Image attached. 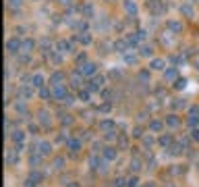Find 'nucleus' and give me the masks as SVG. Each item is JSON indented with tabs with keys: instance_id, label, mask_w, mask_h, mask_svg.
Listing matches in <instances>:
<instances>
[{
	"instance_id": "obj_1",
	"label": "nucleus",
	"mask_w": 199,
	"mask_h": 187,
	"mask_svg": "<svg viewBox=\"0 0 199 187\" xmlns=\"http://www.w3.org/2000/svg\"><path fill=\"white\" fill-rule=\"evenodd\" d=\"M50 92H52V96H50V98L62 100V98L67 96V85H64V83H56V85H50Z\"/></svg>"
},
{
	"instance_id": "obj_2",
	"label": "nucleus",
	"mask_w": 199,
	"mask_h": 187,
	"mask_svg": "<svg viewBox=\"0 0 199 187\" xmlns=\"http://www.w3.org/2000/svg\"><path fill=\"white\" fill-rule=\"evenodd\" d=\"M79 73L83 75V77H93V75L98 73V65H95V62H85V65L79 69Z\"/></svg>"
},
{
	"instance_id": "obj_3",
	"label": "nucleus",
	"mask_w": 199,
	"mask_h": 187,
	"mask_svg": "<svg viewBox=\"0 0 199 187\" xmlns=\"http://www.w3.org/2000/svg\"><path fill=\"white\" fill-rule=\"evenodd\" d=\"M10 140L15 141V148L17 150H21L23 148V141H25V133L19 131V129H15V131H10Z\"/></svg>"
},
{
	"instance_id": "obj_4",
	"label": "nucleus",
	"mask_w": 199,
	"mask_h": 187,
	"mask_svg": "<svg viewBox=\"0 0 199 187\" xmlns=\"http://www.w3.org/2000/svg\"><path fill=\"white\" fill-rule=\"evenodd\" d=\"M6 52H8V54H17V52H21V40L10 38V40L6 42Z\"/></svg>"
},
{
	"instance_id": "obj_5",
	"label": "nucleus",
	"mask_w": 199,
	"mask_h": 187,
	"mask_svg": "<svg viewBox=\"0 0 199 187\" xmlns=\"http://www.w3.org/2000/svg\"><path fill=\"white\" fill-rule=\"evenodd\" d=\"M106 83V77L104 75H93V81L89 85V92H100V88Z\"/></svg>"
},
{
	"instance_id": "obj_6",
	"label": "nucleus",
	"mask_w": 199,
	"mask_h": 187,
	"mask_svg": "<svg viewBox=\"0 0 199 187\" xmlns=\"http://www.w3.org/2000/svg\"><path fill=\"white\" fill-rule=\"evenodd\" d=\"M81 145H83V141H81V137H69L67 140V148L75 154V152H79L81 150Z\"/></svg>"
},
{
	"instance_id": "obj_7",
	"label": "nucleus",
	"mask_w": 199,
	"mask_h": 187,
	"mask_svg": "<svg viewBox=\"0 0 199 187\" xmlns=\"http://www.w3.org/2000/svg\"><path fill=\"white\" fill-rule=\"evenodd\" d=\"M102 154H104V160H108V162H112V160L118 158V150L116 148H104Z\"/></svg>"
},
{
	"instance_id": "obj_8",
	"label": "nucleus",
	"mask_w": 199,
	"mask_h": 187,
	"mask_svg": "<svg viewBox=\"0 0 199 187\" xmlns=\"http://www.w3.org/2000/svg\"><path fill=\"white\" fill-rule=\"evenodd\" d=\"M19 162V150L15 148V150H6V164L8 166H13V164H17Z\"/></svg>"
},
{
	"instance_id": "obj_9",
	"label": "nucleus",
	"mask_w": 199,
	"mask_h": 187,
	"mask_svg": "<svg viewBox=\"0 0 199 187\" xmlns=\"http://www.w3.org/2000/svg\"><path fill=\"white\" fill-rule=\"evenodd\" d=\"M56 50H58L60 54H69V52L73 50V42H64V40H60V42H56Z\"/></svg>"
},
{
	"instance_id": "obj_10",
	"label": "nucleus",
	"mask_w": 199,
	"mask_h": 187,
	"mask_svg": "<svg viewBox=\"0 0 199 187\" xmlns=\"http://www.w3.org/2000/svg\"><path fill=\"white\" fill-rule=\"evenodd\" d=\"M17 94L23 96V98H31V96H33V85H31V83H23V85L17 90Z\"/></svg>"
},
{
	"instance_id": "obj_11",
	"label": "nucleus",
	"mask_w": 199,
	"mask_h": 187,
	"mask_svg": "<svg viewBox=\"0 0 199 187\" xmlns=\"http://www.w3.org/2000/svg\"><path fill=\"white\" fill-rule=\"evenodd\" d=\"M44 83H46V77L41 73H33L31 75V85L33 88H44Z\"/></svg>"
},
{
	"instance_id": "obj_12",
	"label": "nucleus",
	"mask_w": 199,
	"mask_h": 187,
	"mask_svg": "<svg viewBox=\"0 0 199 187\" xmlns=\"http://www.w3.org/2000/svg\"><path fill=\"white\" fill-rule=\"evenodd\" d=\"M38 152H40L41 156L46 158V156H50V152H52V145H50L48 141H40V143H38Z\"/></svg>"
},
{
	"instance_id": "obj_13",
	"label": "nucleus",
	"mask_w": 199,
	"mask_h": 187,
	"mask_svg": "<svg viewBox=\"0 0 199 187\" xmlns=\"http://www.w3.org/2000/svg\"><path fill=\"white\" fill-rule=\"evenodd\" d=\"M100 129H102L104 133H110V131H114V129H116V125H114L110 119H106V121H100Z\"/></svg>"
},
{
	"instance_id": "obj_14",
	"label": "nucleus",
	"mask_w": 199,
	"mask_h": 187,
	"mask_svg": "<svg viewBox=\"0 0 199 187\" xmlns=\"http://www.w3.org/2000/svg\"><path fill=\"white\" fill-rule=\"evenodd\" d=\"M41 160H44V156H41L40 152H31V158H29V164L33 166V168H38L41 164Z\"/></svg>"
},
{
	"instance_id": "obj_15",
	"label": "nucleus",
	"mask_w": 199,
	"mask_h": 187,
	"mask_svg": "<svg viewBox=\"0 0 199 187\" xmlns=\"http://www.w3.org/2000/svg\"><path fill=\"white\" fill-rule=\"evenodd\" d=\"M75 40H77L79 44H83V46H87V44H91V36H89L87 31H79Z\"/></svg>"
},
{
	"instance_id": "obj_16",
	"label": "nucleus",
	"mask_w": 199,
	"mask_h": 187,
	"mask_svg": "<svg viewBox=\"0 0 199 187\" xmlns=\"http://www.w3.org/2000/svg\"><path fill=\"white\" fill-rule=\"evenodd\" d=\"M33 48H36V42L29 40V38L21 42V52H27V54H29V52H33Z\"/></svg>"
},
{
	"instance_id": "obj_17",
	"label": "nucleus",
	"mask_w": 199,
	"mask_h": 187,
	"mask_svg": "<svg viewBox=\"0 0 199 187\" xmlns=\"http://www.w3.org/2000/svg\"><path fill=\"white\" fill-rule=\"evenodd\" d=\"M64 81V75L60 73V71H56L52 77H50V85H56V83H62Z\"/></svg>"
},
{
	"instance_id": "obj_18",
	"label": "nucleus",
	"mask_w": 199,
	"mask_h": 187,
	"mask_svg": "<svg viewBox=\"0 0 199 187\" xmlns=\"http://www.w3.org/2000/svg\"><path fill=\"white\" fill-rule=\"evenodd\" d=\"M124 10H127L129 15H135V13H137V4L131 2V0H127V2H124Z\"/></svg>"
},
{
	"instance_id": "obj_19",
	"label": "nucleus",
	"mask_w": 199,
	"mask_h": 187,
	"mask_svg": "<svg viewBox=\"0 0 199 187\" xmlns=\"http://www.w3.org/2000/svg\"><path fill=\"white\" fill-rule=\"evenodd\" d=\"M176 69H166V73H164V77H166V81H176Z\"/></svg>"
},
{
	"instance_id": "obj_20",
	"label": "nucleus",
	"mask_w": 199,
	"mask_h": 187,
	"mask_svg": "<svg viewBox=\"0 0 199 187\" xmlns=\"http://www.w3.org/2000/svg\"><path fill=\"white\" fill-rule=\"evenodd\" d=\"M89 164H91V168H100V164H102V160L98 158V154H91V158H89Z\"/></svg>"
},
{
	"instance_id": "obj_21",
	"label": "nucleus",
	"mask_w": 199,
	"mask_h": 187,
	"mask_svg": "<svg viewBox=\"0 0 199 187\" xmlns=\"http://www.w3.org/2000/svg\"><path fill=\"white\" fill-rule=\"evenodd\" d=\"M40 123L44 125V127H48V125H50V114H48L46 110H41V112H40Z\"/></svg>"
},
{
	"instance_id": "obj_22",
	"label": "nucleus",
	"mask_w": 199,
	"mask_h": 187,
	"mask_svg": "<svg viewBox=\"0 0 199 187\" xmlns=\"http://www.w3.org/2000/svg\"><path fill=\"white\" fill-rule=\"evenodd\" d=\"M170 143H172V135H170V133H166V135H162V137H160V145L168 148Z\"/></svg>"
},
{
	"instance_id": "obj_23",
	"label": "nucleus",
	"mask_w": 199,
	"mask_h": 187,
	"mask_svg": "<svg viewBox=\"0 0 199 187\" xmlns=\"http://www.w3.org/2000/svg\"><path fill=\"white\" fill-rule=\"evenodd\" d=\"M178 123H181V121H178V119H176L174 114L166 117V125H168V127H178Z\"/></svg>"
},
{
	"instance_id": "obj_24",
	"label": "nucleus",
	"mask_w": 199,
	"mask_h": 187,
	"mask_svg": "<svg viewBox=\"0 0 199 187\" xmlns=\"http://www.w3.org/2000/svg\"><path fill=\"white\" fill-rule=\"evenodd\" d=\"M127 46H129V42H127V40H118V42L114 44V48H116L118 52H127Z\"/></svg>"
},
{
	"instance_id": "obj_25",
	"label": "nucleus",
	"mask_w": 199,
	"mask_h": 187,
	"mask_svg": "<svg viewBox=\"0 0 199 187\" xmlns=\"http://www.w3.org/2000/svg\"><path fill=\"white\" fill-rule=\"evenodd\" d=\"M164 65H166V62H164L162 58H154V60H152V69H156V71L164 69Z\"/></svg>"
},
{
	"instance_id": "obj_26",
	"label": "nucleus",
	"mask_w": 199,
	"mask_h": 187,
	"mask_svg": "<svg viewBox=\"0 0 199 187\" xmlns=\"http://www.w3.org/2000/svg\"><path fill=\"white\" fill-rule=\"evenodd\" d=\"M81 13H83V15H85V17L89 19V17L93 15V6H91V4H85V6L81 8Z\"/></svg>"
},
{
	"instance_id": "obj_27",
	"label": "nucleus",
	"mask_w": 199,
	"mask_h": 187,
	"mask_svg": "<svg viewBox=\"0 0 199 187\" xmlns=\"http://www.w3.org/2000/svg\"><path fill=\"white\" fill-rule=\"evenodd\" d=\"M181 13H183L185 17H193V8H191L189 4H183V6H181Z\"/></svg>"
},
{
	"instance_id": "obj_28",
	"label": "nucleus",
	"mask_w": 199,
	"mask_h": 187,
	"mask_svg": "<svg viewBox=\"0 0 199 187\" xmlns=\"http://www.w3.org/2000/svg\"><path fill=\"white\" fill-rule=\"evenodd\" d=\"M79 100L89 102V90H83V88H81V90H79Z\"/></svg>"
},
{
	"instance_id": "obj_29",
	"label": "nucleus",
	"mask_w": 199,
	"mask_h": 187,
	"mask_svg": "<svg viewBox=\"0 0 199 187\" xmlns=\"http://www.w3.org/2000/svg\"><path fill=\"white\" fill-rule=\"evenodd\" d=\"M154 54V48L152 46H143L141 48V56H152Z\"/></svg>"
},
{
	"instance_id": "obj_30",
	"label": "nucleus",
	"mask_w": 199,
	"mask_h": 187,
	"mask_svg": "<svg viewBox=\"0 0 199 187\" xmlns=\"http://www.w3.org/2000/svg\"><path fill=\"white\" fill-rule=\"evenodd\" d=\"M160 129H162V123L160 121H152L149 123V131H160Z\"/></svg>"
},
{
	"instance_id": "obj_31",
	"label": "nucleus",
	"mask_w": 199,
	"mask_h": 187,
	"mask_svg": "<svg viewBox=\"0 0 199 187\" xmlns=\"http://www.w3.org/2000/svg\"><path fill=\"white\" fill-rule=\"evenodd\" d=\"M168 27H170L172 31H176V33L183 29V27H181V23H176V21H170V23H168Z\"/></svg>"
},
{
	"instance_id": "obj_32",
	"label": "nucleus",
	"mask_w": 199,
	"mask_h": 187,
	"mask_svg": "<svg viewBox=\"0 0 199 187\" xmlns=\"http://www.w3.org/2000/svg\"><path fill=\"white\" fill-rule=\"evenodd\" d=\"M127 42H129L131 46H137V44H139V36H127Z\"/></svg>"
},
{
	"instance_id": "obj_33",
	"label": "nucleus",
	"mask_w": 199,
	"mask_h": 187,
	"mask_svg": "<svg viewBox=\"0 0 199 187\" xmlns=\"http://www.w3.org/2000/svg\"><path fill=\"white\" fill-rule=\"evenodd\" d=\"M131 171L139 173V171H141V162H139V160H131Z\"/></svg>"
},
{
	"instance_id": "obj_34",
	"label": "nucleus",
	"mask_w": 199,
	"mask_h": 187,
	"mask_svg": "<svg viewBox=\"0 0 199 187\" xmlns=\"http://www.w3.org/2000/svg\"><path fill=\"white\" fill-rule=\"evenodd\" d=\"M137 185H139V179H137V177L127 179V187H137Z\"/></svg>"
},
{
	"instance_id": "obj_35",
	"label": "nucleus",
	"mask_w": 199,
	"mask_h": 187,
	"mask_svg": "<svg viewBox=\"0 0 199 187\" xmlns=\"http://www.w3.org/2000/svg\"><path fill=\"white\" fill-rule=\"evenodd\" d=\"M124 60H127L129 65H133V62L137 60V56H135V54H131V52H127V54H124Z\"/></svg>"
},
{
	"instance_id": "obj_36",
	"label": "nucleus",
	"mask_w": 199,
	"mask_h": 187,
	"mask_svg": "<svg viewBox=\"0 0 199 187\" xmlns=\"http://www.w3.org/2000/svg\"><path fill=\"white\" fill-rule=\"evenodd\" d=\"M62 166H64V158H56V160H54V168H56V171H60Z\"/></svg>"
},
{
	"instance_id": "obj_37",
	"label": "nucleus",
	"mask_w": 199,
	"mask_h": 187,
	"mask_svg": "<svg viewBox=\"0 0 199 187\" xmlns=\"http://www.w3.org/2000/svg\"><path fill=\"white\" fill-rule=\"evenodd\" d=\"M185 85H187V81H185V79H176V81H174V88H176V90H183Z\"/></svg>"
},
{
	"instance_id": "obj_38",
	"label": "nucleus",
	"mask_w": 199,
	"mask_h": 187,
	"mask_svg": "<svg viewBox=\"0 0 199 187\" xmlns=\"http://www.w3.org/2000/svg\"><path fill=\"white\" fill-rule=\"evenodd\" d=\"M29 181H31V183H38V181H41V175H40V173H31Z\"/></svg>"
},
{
	"instance_id": "obj_39",
	"label": "nucleus",
	"mask_w": 199,
	"mask_h": 187,
	"mask_svg": "<svg viewBox=\"0 0 199 187\" xmlns=\"http://www.w3.org/2000/svg\"><path fill=\"white\" fill-rule=\"evenodd\" d=\"M15 110H17V112H21V114H23V112H25V110H27V108H25V104H21V102H17V104H15Z\"/></svg>"
},
{
	"instance_id": "obj_40",
	"label": "nucleus",
	"mask_w": 199,
	"mask_h": 187,
	"mask_svg": "<svg viewBox=\"0 0 199 187\" xmlns=\"http://www.w3.org/2000/svg\"><path fill=\"white\" fill-rule=\"evenodd\" d=\"M60 121H62V125H71V123H73V119H71L69 114H62V117H60Z\"/></svg>"
},
{
	"instance_id": "obj_41",
	"label": "nucleus",
	"mask_w": 199,
	"mask_h": 187,
	"mask_svg": "<svg viewBox=\"0 0 199 187\" xmlns=\"http://www.w3.org/2000/svg\"><path fill=\"white\" fill-rule=\"evenodd\" d=\"M143 143H145L147 148H152V145H154V137H152V135H147V137H143Z\"/></svg>"
},
{
	"instance_id": "obj_42",
	"label": "nucleus",
	"mask_w": 199,
	"mask_h": 187,
	"mask_svg": "<svg viewBox=\"0 0 199 187\" xmlns=\"http://www.w3.org/2000/svg\"><path fill=\"white\" fill-rule=\"evenodd\" d=\"M139 79H141V81H147V79H149V73H147V71H141V73H139Z\"/></svg>"
},
{
	"instance_id": "obj_43",
	"label": "nucleus",
	"mask_w": 199,
	"mask_h": 187,
	"mask_svg": "<svg viewBox=\"0 0 199 187\" xmlns=\"http://www.w3.org/2000/svg\"><path fill=\"white\" fill-rule=\"evenodd\" d=\"M60 102H62V104H73V96H69V94H67V96H64Z\"/></svg>"
},
{
	"instance_id": "obj_44",
	"label": "nucleus",
	"mask_w": 199,
	"mask_h": 187,
	"mask_svg": "<svg viewBox=\"0 0 199 187\" xmlns=\"http://www.w3.org/2000/svg\"><path fill=\"white\" fill-rule=\"evenodd\" d=\"M21 4H23V0H8V6H13V8L15 6H21Z\"/></svg>"
},
{
	"instance_id": "obj_45",
	"label": "nucleus",
	"mask_w": 199,
	"mask_h": 187,
	"mask_svg": "<svg viewBox=\"0 0 199 187\" xmlns=\"http://www.w3.org/2000/svg\"><path fill=\"white\" fill-rule=\"evenodd\" d=\"M40 96L41 98H48V96H52V92H48L46 88H40Z\"/></svg>"
},
{
	"instance_id": "obj_46",
	"label": "nucleus",
	"mask_w": 199,
	"mask_h": 187,
	"mask_svg": "<svg viewBox=\"0 0 199 187\" xmlns=\"http://www.w3.org/2000/svg\"><path fill=\"white\" fill-rule=\"evenodd\" d=\"M131 135H133V137H141V135H143V133H141V129H139V127H135V129H133V133H131Z\"/></svg>"
},
{
	"instance_id": "obj_47",
	"label": "nucleus",
	"mask_w": 199,
	"mask_h": 187,
	"mask_svg": "<svg viewBox=\"0 0 199 187\" xmlns=\"http://www.w3.org/2000/svg\"><path fill=\"white\" fill-rule=\"evenodd\" d=\"M191 140L199 141V129H193V131H191Z\"/></svg>"
},
{
	"instance_id": "obj_48",
	"label": "nucleus",
	"mask_w": 199,
	"mask_h": 187,
	"mask_svg": "<svg viewBox=\"0 0 199 187\" xmlns=\"http://www.w3.org/2000/svg\"><path fill=\"white\" fill-rule=\"evenodd\" d=\"M124 185H127L124 179H116V181H114V187H124Z\"/></svg>"
},
{
	"instance_id": "obj_49",
	"label": "nucleus",
	"mask_w": 199,
	"mask_h": 187,
	"mask_svg": "<svg viewBox=\"0 0 199 187\" xmlns=\"http://www.w3.org/2000/svg\"><path fill=\"white\" fill-rule=\"evenodd\" d=\"M98 110H100V112H108V110H110V104H104V106H100Z\"/></svg>"
},
{
	"instance_id": "obj_50",
	"label": "nucleus",
	"mask_w": 199,
	"mask_h": 187,
	"mask_svg": "<svg viewBox=\"0 0 199 187\" xmlns=\"http://www.w3.org/2000/svg\"><path fill=\"white\" fill-rule=\"evenodd\" d=\"M189 125L195 127V125H197V117H189Z\"/></svg>"
},
{
	"instance_id": "obj_51",
	"label": "nucleus",
	"mask_w": 199,
	"mask_h": 187,
	"mask_svg": "<svg viewBox=\"0 0 199 187\" xmlns=\"http://www.w3.org/2000/svg\"><path fill=\"white\" fill-rule=\"evenodd\" d=\"M102 98L108 100V98H110V90H104V92H102Z\"/></svg>"
},
{
	"instance_id": "obj_52",
	"label": "nucleus",
	"mask_w": 199,
	"mask_h": 187,
	"mask_svg": "<svg viewBox=\"0 0 199 187\" xmlns=\"http://www.w3.org/2000/svg\"><path fill=\"white\" fill-rule=\"evenodd\" d=\"M181 143H183V148H187V145L191 143V140H189V137H185V140H181Z\"/></svg>"
},
{
	"instance_id": "obj_53",
	"label": "nucleus",
	"mask_w": 199,
	"mask_h": 187,
	"mask_svg": "<svg viewBox=\"0 0 199 187\" xmlns=\"http://www.w3.org/2000/svg\"><path fill=\"white\" fill-rule=\"evenodd\" d=\"M58 2H60V4H71L73 0H58Z\"/></svg>"
},
{
	"instance_id": "obj_54",
	"label": "nucleus",
	"mask_w": 199,
	"mask_h": 187,
	"mask_svg": "<svg viewBox=\"0 0 199 187\" xmlns=\"http://www.w3.org/2000/svg\"><path fill=\"white\" fill-rule=\"evenodd\" d=\"M67 187H81L79 183H67Z\"/></svg>"
},
{
	"instance_id": "obj_55",
	"label": "nucleus",
	"mask_w": 199,
	"mask_h": 187,
	"mask_svg": "<svg viewBox=\"0 0 199 187\" xmlns=\"http://www.w3.org/2000/svg\"><path fill=\"white\" fill-rule=\"evenodd\" d=\"M145 187H156V185H154V183H149V185H145Z\"/></svg>"
}]
</instances>
